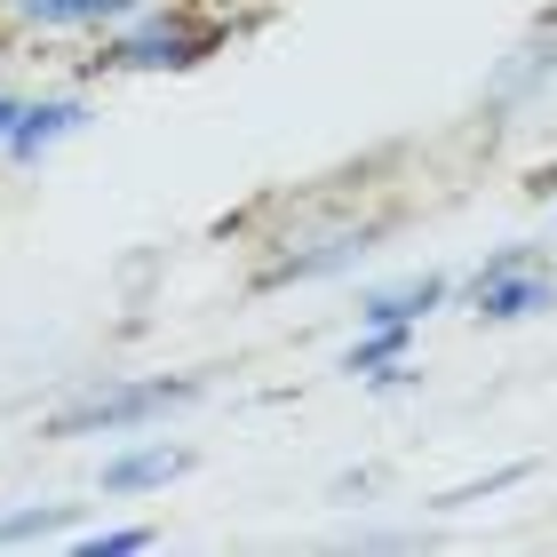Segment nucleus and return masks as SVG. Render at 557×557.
Returning <instances> with one entry per match:
<instances>
[{
    "mask_svg": "<svg viewBox=\"0 0 557 557\" xmlns=\"http://www.w3.org/2000/svg\"><path fill=\"white\" fill-rule=\"evenodd\" d=\"M208 407V374L199 367H120V374H81L72 391H57L33 414L48 446H112L136 430H168L191 422Z\"/></svg>",
    "mask_w": 557,
    "mask_h": 557,
    "instance_id": "1",
    "label": "nucleus"
},
{
    "mask_svg": "<svg viewBox=\"0 0 557 557\" xmlns=\"http://www.w3.org/2000/svg\"><path fill=\"white\" fill-rule=\"evenodd\" d=\"M239 40V16L223 0H136L104 40L81 57V81H184Z\"/></svg>",
    "mask_w": 557,
    "mask_h": 557,
    "instance_id": "2",
    "label": "nucleus"
},
{
    "mask_svg": "<svg viewBox=\"0 0 557 557\" xmlns=\"http://www.w3.org/2000/svg\"><path fill=\"white\" fill-rule=\"evenodd\" d=\"M391 239V208L359 199H311L256 247V295H295V287H343L359 278L367 256Z\"/></svg>",
    "mask_w": 557,
    "mask_h": 557,
    "instance_id": "3",
    "label": "nucleus"
},
{
    "mask_svg": "<svg viewBox=\"0 0 557 557\" xmlns=\"http://www.w3.org/2000/svg\"><path fill=\"white\" fill-rule=\"evenodd\" d=\"M454 311L470 326H534L557 311V247L549 239H502L470 271H454Z\"/></svg>",
    "mask_w": 557,
    "mask_h": 557,
    "instance_id": "4",
    "label": "nucleus"
},
{
    "mask_svg": "<svg viewBox=\"0 0 557 557\" xmlns=\"http://www.w3.org/2000/svg\"><path fill=\"white\" fill-rule=\"evenodd\" d=\"M542 112H557V9L534 16L502 48V64L486 72V88H478V120H494V128H525V120H542Z\"/></svg>",
    "mask_w": 557,
    "mask_h": 557,
    "instance_id": "5",
    "label": "nucleus"
},
{
    "mask_svg": "<svg viewBox=\"0 0 557 557\" xmlns=\"http://www.w3.org/2000/svg\"><path fill=\"white\" fill-rule=\"evenodd\" d=\"M96 120H104V104H96V81H48V88H24V112L9 144H0V175H33L48 168L64 144H81Z\"/></svg>",
    "mask_w": 557,
    "mask_h": 557,
    "instance_id": "6",
    "label": "nucleus"
},
{
    "mask_svg": "<svg viewBox=\"0 0 557 557\" xmlns=\"http://www.w3.org/2000/svg\"><path fill=\"white\" fill-rule=\"evenodd\" d=\"M136 0H0V48H40V57H88L96 40L128 16Z\"/></svg>",
    "mask_w": 557,
    "mask_h": 557,
    "instance_id": "7",
    "label": "nucleus"
},
{
    "mask_svg": "<svg viewBox=\"0 0 557 557\" xmlns=\"http://www.w3.org/2000/svg\"><path fill=\"white\" fill-rule=\"evenodd\" d=\"M191 470H199V446L184 438V422L136 430V438H112L96 454V502H151V494L184 486Z\"/></svg>",
    "mask_w": 557,
    "mask_h": 557,
    "instance_id": "8",
    "label": "nucleus"
},
{
    "mask_svg": "<svg viewBox=\"0 0 557 557\" xmlns=\"http://www.w3.org/2000/svg\"><path fill=\"white\" fill-rule=\"evenodd\" d=\"M454 311V271H398L367 278L350 302V326H398V335H430V319Z\"/></svg>",
    "mask_w": 557,
    "mask_h": 557,
    "instance_id": "9",
    "label": "nucleus"
},
{
    "mask_svg": "<svg viewBox=\"0 0 557 557\" xmlns=\"http://www.w3.org/2000/svg\"><path fill=\"white\" fill-rule=\"evenodd\" d=\"M72 525H81V502L64 494H24L0 510V549H57Z\"/></svg>",
    "mask_w": 557,
    "mask_h": 557,
    "instance_id": "10",
    "label": "nucleus"
},
{
    "mask_svg": "<svg viewBox=\"0 0 557 557\" xmlns=\"http://www.w3.org/2000/svg\"><path fill=\"white\" fill-rule=\"evenodd\" d=\"M57 549L64 557H144V549H160V525H72Z\"/></svg>",
    "mask_w": 557,
    "mask_h": 557,
    "instance_id": "11",
    "label": "nucleus"
},
{
    "mask_svg": "<svg viewBox=\"0 0 557 557\" xmlns=\"http://www.w3.org/2000/svg\"><path fill=\"white\" fill-rule=\"evenodd\" d=\"M16 112H24V88H16V81H0V144H9V128H16Z\"/></svg>",
    "mask_w": 557,
    "mask_h": 557,
    "instance_id": "12",
    "label": "nucleus"
},
{
    "mask_svg": "<svg viewBox=\"0 0 557 557\" xmlns=\"http://www.w3.org/2000/svg\"><path fill=\"white\" fill-rule=\"evenodd\" d=\"M542 199H549V208H542V239L557 247V191H542Z\"/></svg>",
    "mask_w": 557,
    "mask_h": 557,
    "instance_id": "13",
    "label": "nucleus"
},
{
    "mask_svg": "<svg viewBox=\"0 0 557 557\" xmlns=\"http://www.w3.org/2000/svg\"><path fill=\"white\" fill-rule=\"evenodd\" d=\"M0 57H9V48H0Z\"/></svg>",
    "mask_w": 557,
    "mask_h": 557,
    "instance_id": "14",
    "label": "nucleus"
}]
</instances>
